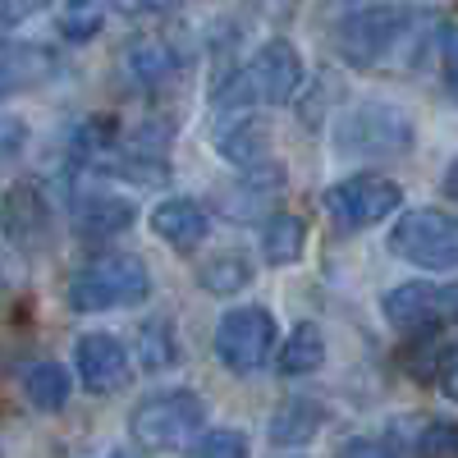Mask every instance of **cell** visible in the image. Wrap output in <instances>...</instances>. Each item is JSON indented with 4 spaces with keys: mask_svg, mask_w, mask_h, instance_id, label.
Returning <instances> with one entry per match:
<instances>
[{
    "mask_svg": "<svg viewBox=\"0 0 458 458\" xmlns=\"http://www.w3.org/2000/svg\"><path fill=\"white\" fill-rule=\"evenodd\" d=\"M431 32L440 28L436 19H427V10L371 5L335 28V47L353 69H408L422 60Z\"/></svg>",
    "mask_w": 458,
    "mask_h": 458,
    "instance_id": "obj_1",
    "label": "cell"
},
{
    "mask_svg": "<svg viewBox=\"0 0 458 458\" xmlns=\"http://www.w3.org/2000/svg\"><path fill=\"white\" fill-rule=\"evenodd\" d=\"M151 293V276L133 252H101L69 276V308L73 312H114L138 308Z\"/></svg>",
    "mask_w": 458,
    "mask_h": 458,
    "instance_id": "obj_2",
    "label": "cell"
},
{
    "mask_svg": "<svg viewBox=\"0 0 458 458\" xmlns=\"http://www.w3.org/2000/svg\"><path fill=\"white\" fill-rule=\"evenodd\" d=\"M412 142H417L412 120L390 101H362L344 110L335 124V151L349 161H394L408 157Z\"/></svg>",
    "mask_w": 458,
    "mask_h": 458,
    "instance_id": "obj_3",
    "label": "cell"
},
{
    "mask_svg": "<svg viewBox=\"0 0 458 458\" xmlns=\"http://www.w3.org/2000/svg\"><path fill=\"white\" fill-rule=\"evenodd\" d=\"M302 92V60L284 37H271L252 51V60L220 88V106H289Z\"/></svg>",
    "mask_w": 458,
    "mask_h": 458,
    "instance_id": "obj_4",
    "label": "cell"
},
{
    "mask_svg": "<svg viewBox=\"0 0 458 458\" xmlns=\"http://www.w3.org/2000/svg\"><path fill=\"white\" fill-rule=\"evenodd\" d=\"M202 427H207V403L193 390H157L129 412V431L138 449H151V454L188 449L202 436Z\"/></svg>",
    "mask_w": 458,
    "mask_h": 458,
    "instance_id": "obj_5",
    "label": "cell"
},
{
    "mask_svg": "<svg viewBox=\"0 0 458 458\" xmlns=\"http://www.w3.org/2000/svg\"><path fill=\"white\" fill-rule=\"evenodd\" d=\"M390 252L417 271H458V211H403L390 229Z\"/></svg>",
    "mask_w": 458,
    "mask_h": 458,
    "instance_id": "obj_6",
    "label": "cell"
},
{
    "mask_svg": "<svg viewBox=\"0 0 458 458\" xmlns=\"http://www.w3.org/2000/svg\"><path fill=\"white\" fill-rule=\"evenodd\" d=\"M326 216L335 220L339 234H358V229H371L380 220H390L403 202V188L386 174H349L326 188Z\"/></svg>",
    "mask_w": 458,
    "mask_h": 458,
    "instance_id": "obj_7",
    "label": "cell"
},
{
    "mask_svg": "<svg viewBox=\"0 0 458 458\" xmlns=\"http://www.w3.org/2000/svg\"><path fill=\"white\" fill-rule=\"evenodd\" d=\"M380 312H386V321L408 339L440 335L449 321H458V284L408 280V284H399L380 298Z\"/></svg>",
    "mask_w": 458,
    "mask_h": 458,
    "instance_id": "obj_8",
    "label": "cell"
},
{
    "mask_svg": "<svg viewBox=\"0 0 458 458\" xmlns=\"http://www.w3.org/2000/svg\"><path fill=\"white\" fill-rule=\"evenodd\" d=\"M216 358L220 367L239 371V376H252L266 367V358L276 353L280 344V330H276V317L266 308H229L220 321H216Z\"/></svg>",
    "mask_w": 458,
    "mask_h": 458,
    "instance_id": "obj_9",
    "label": "cell"
},
{
    "mask_svg": "<svg viewBox=\"0 0 458 458\" xmlns=\"http://www.w3.org/2000/svg\"><path fill=\"white\" fill-rule=\"evenodd\" d=\"M0 234H5L14 248H23V252L47 248V239H51V207H47V198H42L37 183H14L5 193V202H0Z\"/></svg>",
    "mask_w": 458,
    "mask_h": 458,
    "instance_id": "obj_10",
    "label": "cell"
},
{
    "mask_svg": "<svg viewBox=\"0 0 458 458\" xmlns=\"http://www.w3.org/2000/svg\"><path fill=\"white\" fill-rule=\"evenodd\" d=\"M73 371L88 394H110L129 380V349L114 335H83L73 344Z\"/></svg>",
    "mask_w": 458,
    "mask_h": 458,
    "instance_id": "obj_11",
    "label": "cell"
},
{
    "mask_svg": "<svg viewBox=\"0 0 458 458\" xmlns=\"http://www.w3.org/2000/svg\"><path fill=\"white\" fill-rule=\"evenodd\" d=\"M138 207L133 198L124 193H110V188H79V198H73V234L79 239H110V234H124L133 225Z\"/></svg>",
    "mask_w": 458,
    "mask_h": 458,
    "instance_id": "obj_12",
    "label": "cell"
},
{
    "mask_svg": "<svg viewBox=\"0 0 458 458\" xmlns=\"http://www.w3.org/2000/svg\"><path fill=\"white\" fill-rule=\"evenodd\" d=\"M284 193V165L276 161H261L252 170H243L239 188L225 198V216L234 220H266V211H271Z\"/></svg>",
    "mask_w": 458,
    "mask_h": 458,
    "instance_id": "obj_13",
    "label": "cell"
},
{
    "mask_svg": "<svg viewBox=\"0 0 458 458\" xmlns=\"http://www.w3.org/2000/svg\"><path fill=\"white\" fill-rule=\"evenodd\" d=\"M151 229H157L174 252H193L207 239L211 220H207V207L193 202V198H165L157 211H151Z\"/></svg>",
    "mask_w": 458,
    "mask_h": 458,
    "instance_id": "obj_14",
    "label": "cell"
},
{
    "mask_svg": "<svg viewBox=\"0 0 458 458\" xmlns=\"http://www.w3.org/2000/svg\"><path fill=\"white\" fill-rule=\"evenodd\" d=\"M321 427H326V408L308 394H293L271 412V445L276 449H302V445L317 440Z\"/></svg>",
    "mask_w": 458,
    "mask_h": 458,
    "instance_id": "obj_15",
    "label": "cell"
},
{
    "mask_svg": "<svg viewBox=\"0 0 458 458\" xmlns=\"http://www.w3.org/2000/svg\"><path fill=\"white\" fill-rule=\"evenodd\" d=\"M216 151L239 165V170H252L261 161H271L266 151H271V129H266L261 120H252V114H239V120H225L220 133H216Z\"/></svg>",
    "mask_w": 458,
    "mask_h": 458,
    "instance_id": "obj_16",
    "label": "cell"
},
{
    "mask_svg": "<svg viewBox=\"0 0 458 458\" xmlns=\"http://www.w3.org/2000/svg\"><path fill=\"white\" fill-rule=\"evenodd\" d=\"M308 248V225L289 211H276L261 220V261L266 266H293Z\"/></svg>",
    "mask_w": 458,
    "mask_h": 458,
    "instance_id": "obj_17",
    "label": "cell"
},
{
    "mask_svg": "<svg viewBox=\"0 0 458 458\" xmlns=\"http://www.w3.org/2000/svg\"><path fill=\"white\" fill-rule=\"evenodd\" d=\"M51 69H55V60H51L42 47H28V42H0V83H5V92L42 83Z\"/></svg>",
    "mask_w": 458,
    "mask_h": 458,
    "instance_id": "obj_18",
    "label": "cell"
},
{
    "mask_svg": "<svg viewBox=\"0 0 458 458\" xmlns=\"http://www.w3.org/2000/svg\"><path fill=\"white\" fill-rule=\"evenodd\" d=\"M326 362V335L317 321H302L289 330V339L280 344V371L284 376H312Z\"/></svg>",
    "mask_w": 458,
    "mask_h": 458,
    "instance_id": "obj_19",
    "label": "cell"
},
{
    "mask_svg": "<svg viewBox=\"0 0 458 458\" xmlns=\"http://www.w3.org/2000/svg\"><path fill=\"white\" fill-rule=\"evenodd\" d=\"M69 390H73V380L60 362H32L23 371V394L37 412H60L69 403Z\"/></svg>",
    "mask_w": 458,
    "mask_h": 458,
    "instance_id": "obj_20",
    "label": "cell"
},
{
    "mask_svg": "<svg viewBox=\"0 0 458 458\" xmlns=\"http://www.w3.org/2000/svg\"><path fill=\"white\" fill-rule=\"evenodd\" d=\"M198 284H202L207 293L229 298V293H239V289L252 284V261H248L243 252H216V257H207V261L198 266Z\"/></svg>",
    "mask_w": 458,
    "mask_h": 458,
    "instance_id": "obj_21",
    "label": "cell"
},
{
    "mask_svg": "<svg viewBox=\"0 0 458 458\" xmlns=\"http://www.w3.org/2000/svg\"><path fill=\"white\" fill-rule=\"evenodd\" d=\"M101 23H106V5H101V0H64V10L55 19L64 42H92V37L101 32Z\"/></svg>",
    "mask_w": 458,
    "mask_h": 458,
    "instance_id": "obj_22",
    "label": "cell"
},
{
    "mask_svg": "<svg viewBox=\"0 0 458 458\" xmlns=\"http://www.w3.org/2000/svg\"><path fill=\"white\" fill-rule=\"evenodd\" d=\"M138 339H142V344H138V353H142V367H147V371H165V367H170V362L179 358V344H174V326H170L165 317L147 321Z\"/></svg>",
    "mask_w": 458,
    "mask_h": 458,
    "instance_id": "obj_23",
    "label": "cell"
},
{
    "mask_svg": "<svg viewBox=\"0 0 458 458\" xmlns=\"http://www.w3.org/2000/svg\"><path fill=\"white\" fill-rule=\"evenodd\" d=\"M412 449L417 458H458V427L445 417H422L412 431Z\"/></svg>",
    "mask_w": 458,
    "mask_h": 458,
    "instance_id": "obj_24",
    "label": "cell"
},
{
    "mask_svg": "<svg viewBox=\"0 0 458 458\" xmlns=\"http://www.w3.org/2000/svg\"><path fill=\"white\" fill-rule=\"evenodd\" d=\"M133 69H138V79L147 88H157V83H165L170 73L179 69V55L165 42H138L133 47Z\"/></svg>",
    "mask_w": 458,
    "mask_h": 458,
    "instance_id": "obj_25",
    "label": "cell"
},
{
    "mask_svg": "<svg viewBox=\"0 0 458 458\" xmlns=\"http://www.w3.org/2000/svg\"><path fill=\"white\" fill-rule=\"evenodd\" d=\"M188 458H248V436L243 431H207Z\"/></svg>",
    "mask_w": 458,
    "mask_h": 458,
    "instance_id": "obj_26",
    "label": "cell"
},
{
    "mask_svg": "<svg viewBox=\"0 0 458 458\" xmlns=\"http://www.w3.org/2000/svg\"><path fill=\"white\" fill-rule=\"evenodd\" d=\"M440 64H445V88L458 101V23L440 28Z\"/></svg>",
    "mask_w": 458,
    "mask_h": 458,
    "instance_id": "obj_27",
    "label": "cell"
},
{
    "mask_svg": "<svg viewBox=\"0 0 458 458\" xmlns=\"http://www.w3.org/2000/svg\"><path fill=\"white\" fill-rule=\"evenodd\" d=\"M335 458H399L390 440H371V436H353V440H344Z\"/></svg>",
    "mask_w": 458,
    "mask_h": 458,
    "instance_id": "obj_28",
    "label": "cell"
},
{
    "mask_svg": "<svg viewBox=\"0 0 458 458\" xmlns=\"http://www.w3.org/2000/svg\"><path fill=\"white\" fill-rule=\"evenodd\" d=\"M51 5V0H0V28H14L32 14H42Z\"/></svg>",
    "mask_w": 458,
    "mask_h": 458,
    "instance_id": "obj_29",
    "label": "cell"
},
{
    "mask_svg": "<svg viewBox=\"0 0 458 458\" xmlns=\"http://www.w3.org/2000/svg\"><path fill=\"white\" fill-rule=\"evenodd\" d=\"M436 386H440V394L449 403H458V344H454V349H445L440 371H436Z\"/></svg>",
    "mask_w": 458,
    "mask_h": 458,
    "instance_id": "obj_30",
    "label": "cell"
},
{
    "mask_svg": "<svg viewBox=\"0 0 458 458\" xmlns=\"http://www.w3.org/2000/svg\"><path fill=\"white\" fill-rule=\"evenodd\" d=\"M120 10H129V14H157V10H165L170 0H114Z\"/></svg>",
    "mask_w": 458,
    "mask_h": 458,
    "instance_id": "obj_31",
    "label": "cell"
},
{
    "mask_svg": "<svg viewBox=\"0 0 458 458\" xmlns=\"http://www.w3.org/2000/svg\"><path fill=\"white\" fill-rule=\"evenodd\" d=\"M440 188H445V198H449V202H458V157L449 161V170H445V183H440Z\"/></svg>",
    "mask_w": 458,
    "mask_h": 458,
    "instance_id": "obj_32",
    "label": "cell"
},
{
    "mask_svg": "<svg viewBox=\"0 0 458 458\" xmlns=\"http://www.w3.org/2000/svg\"><path fill=\"white\" fill-rule=\"evenodd\" d=\"M106 458H142V454H133V449H114V454H106Z\"/></svg>",
    "mask_w": 458,
    "mask_h": 458,
    "instance_id": "obj_33",
    "label": "cell"
},
{
    "mask_svg": "<svg viewBox=\"0 0 458 458\" xmlns=\"http://www.w3.org/2000/svg\"><path fill=\"white\" fill-rule=\"evenodd\" d=\"M0 97H5V83H0Z\"/></svg>",
    "mask_w": 458,
    "mask_h": 458,
    "instance_id": "obj_34",
    "label": "cell"
}]
</instances>
